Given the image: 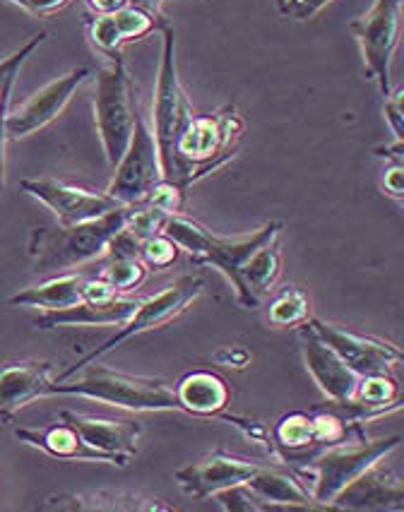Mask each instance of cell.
Returning a JSON list of instances; mask_svg holds the SVG:
<instances>
[{"instance_id": "7", "label": "cell", "mask_w": 404, "mask_h": 512, "mask_svg": "<svg viewBox=\"0 0 404 512\" xmlns=\"http://www.w3.org/2000/svg\"><path fill=\"white\" fill-rule=\"evenodd\" d=\"M402 438H380L366 440L361 436L356 443H337L330 448L318 450L316 455L308 457V469L316 472V484H313V505L316 508H330L332 498L342 491L349 481L364 474L368 467L383 462L390 452L400 448Z\"/></svg>"}, {"instance_id": "18", "label": "cell", "mask_w": 404, "mask_h": 512, "mask_svg": "<svg viewBox=\"0 0 404 512\" xmlns=\"http://www.w3.org/2000/svg\"><path fill=\"white\" fill-rule=\"evenodd\" d=\"M303 335V361H306L308 373L318 383V388L330 397V402L352 400L359 375L344 363L340 356L332 351L328 344L320 342L311 332L301 330Z\"/></svg>"}, {"instance_id": "36", "label": "cell", "mask_w": 404, "mask_h": 512, "mask_svg": "<svg viewBox=\"0 0 404 512\" xmlns=\"http://www.w3.org/2000/svg\"><path fill=\"white\" fill-rule=\"evenodd\" d=\"M15 77H10L0 89V193L5 190V166H8V130H5V116L10 111V94H13Z\"/></svg>"}, {"instance_id": "16", "label": "cell", "mask_w": 404, "mask_h": 512, "mask_svg": "<svg viewBox=\"0 0 404 512\" xmlns=\"http://www.w3.org/2000/svg\"><path fill=\"white\" fill-rule=\"evenodd\" d=\"M255 469H258V464L224 455V452H215V455L190 464V467L178 469L174 476L188 496H193L195 500H205L217 496L224 488L246 484L255 474Z\"/></svg>"}, {"instance_id": "2", "label": "cell", "mask_w": 404, "mask_h": 512, "mask_svg": "<svg viewBox=\"0 0 404 512\" xmlns=\"http://www.w3.org/2000/svg\"><path fill=\"white\" fill-rule=\"evenodd\" d=\"M138 205H123L114 212L80 224H68L56 229H37L29 243V255L34 258L37 272H63L99 258L106 250L109 238L128 224L130 214Z\"/></svg>"}, {"instance_id": "34", "label": "cell", "mask_w": 404, "mask_h": 512, "mask_svg": "<svg viewBox=\"0 0 404 512\" xmlns=\"http://www.w3.org/2000/svg\"><path fill=\"white\" fill-rule=\"evenodd\" d=\"M46 37H49L46 32L34 34V37L25 41V44H22L15 53H10L8 58H3V61H0V89H3V85L10 80V77H17V73H20V68H22V63H25L27 58L32 56L34 51H37V46L44 44Z\"/></svg>"}, {"instance_id": "27", "label": "cell", "mask_w": 404, "mask_h": 512, "mask_svg": "<svg viewBox=\"0 0 404 512\" xmlns=\"http://www.w3.org/2000/svg\"><path fill=\"white\" fill-rule=\"evenodd\" d=\"M308 318L311 301L299 287H287L270 306V323L275 327H301Z\"/></svg>"}, {"instance_id": "21", "label": "cell", "mask_w": 404, "mask_h": 512, "mask_svg": "<svg viewBox=\"0 0 404 512\" xmlns=\"http://www.w3.org/2000/svg\"><path fill=\"white\" fill-rule=\"evenodd\" d=\"M251 488L253 496L258 498L260 508L263 510H289V508H303L311 510L313 505L311 493L301 486L291 474L279 472V469L258 467L251 479L246 481Z\"/></svg>"}, {"instance_id": "42", "label": "cell", "mask_w": 404, "mask_h": 512, "mask_svg": "<svg viewBox=\"0 0 404 512\" xmlns=\"http://www.w3.org/2000/svg\"><path fill=\"white\" fill-rule=\"evenodd\" d=\"M162 3L164 0H126L128 8H138V10H142V13L152 15L154 20L166 22V17L162 15Z\"/></svg>"}, {"instance_id": "37", "label": "cell", "mask_w": 404, "mask_h": 512, "mask_svg": "<svg viewBox=\"0 0 404 512\" xmlns=\"http://www.w3.org/2000/svg\"><path fill=\"white\" fill-rule=\"evenodd\" d=\"M140 248L142 243L130 234L126 226H123L121 231H116V234L109 238L104 253L109 255V260H126V258H140Z\"/></svg>"}, {"instance_id": "25", "label": "cell", "mask_w": 404, "mask_h": 512, "mask_svg": "<svg viewBox=\"0 0 404 512\" xmlns=\"http://www.w3.org/2000/svg\"><path fill=\"white\" fill-rule=\"evenodd\" d=\"M44 510H171L169 505L157 503V498H142L123 491L82 493V496H49L41 505Z\"/></svg>"}, {"instance_id": "23", "label": "cell", "mask_w": 404, "mask_h": 512, "mask_svg": "<svg viewBox=\"0 0 404 512\" xmlns=\"http://www.w3.org/2000/svg\"><path fill=\"white\" fill-rule=\"evenodd\" d=\"M275 241L265 243L263 248L255 250L241 267L236 299H239L243 308H258L260 296H263L267 289H272L279 272H282V253H279V246Z\"/></svg>"}, {"instance_id": "4", "label": "cell", "mask_w": 404, "mask_h": 512, "mask_svg": "<svg viewBox=\"0 0 404 512\" xmlns=\"http://www.w3.org/2000/svg\"><path fill=\"white\" fill-rule=\"evenodd\" d=\"M282 222H270L265 224L263 229L253 231L251 236L241 238H222L210 234L205 226H200L193 219L181 217V214H174L169 217L162 226V234H166L171 241L176 243L178 248H183L195 263L212 265L217 270H222L231 284H234V291L239 289V272L243 263L255 253L258 248H263L265 243L275 241L282 231Z\"/></svg>"}, {"instance_id": "5", "label": "cell", "mask_w": 404, "mask_h": 512, "mask_svg": "<svg viewBox=\"0 0 404 512\" xmlns=\"http://www.w3.org/2000/svg\"><path fill=\"white\" fill-rule=\"evenodd\" d=\"M106 58H109V63L97 70L94 118H97V133L101 147H104L106 162L114 169L123 152L128 150L130 138H133L138 106H135L133 82H130L121 53Z\"/></svg>"}, {"instance_id": "29", "label": "cell", "mask_w": 404, "mask_h": 512, "mask_svg": "<svg viewBox=\"0 0 404 512\" xmlns=\"http://www.w3.org/2000/svg\"><path fill=\"white\" fill-rule=\"evenodd\" d=\"M311 421H313V438H316L318 450L344 443V440L349 438V431H352V428H359V426L347 424V421H344L332 407L325 409V412L313 414Z\"/></svg>"}, {"instance_id": "32", "label": "cell", "mask_w": 404, "mask_h": 512, "mask_svg": "<svg viewBox=\"0 0 404 512\" xmlns=\"http://www.w3.org/2000/svg\"><path fill=\"white\" fill-rule=\"evenodd\" d=\"M178 253H181V248H178L169 236L157 234L147 238V241H142L140 260L147 267H154V270H164V267L176 263Z\"/></svg>"}, {"instance_id": "13", "label": "cell", "mask_w": 404, "mask_h": 512, "mask_svg": "<svg viewBox=\"0 0 404 512\" xmlns=\"http://www.w3.org/2000/svg\"><path fill=\"white\" fill-rule=\"evenodd\" d=\"M89 75H92L89 68H73L68 75L58 77V80L41 87L39 92L32 94L17 111H8V116H5L8 138H29V135L39 133L46 125L56 121L65 106H68V101L73 99L77 87H80Z\"/></svg>"}, {"instance_id": "10", "label": "cell", "mask_w": 404, "mask_h": 512, "mask_svg": "<svg viewBox=\"0 0 404 512\" xmlns=\"http://www.w3.org/2000/svg\"><path fill=\"white\" fill-rule=\"evenodd\" d=\"M162 178L157 142H154L150 125L145 123V118L138 111L133 138L128 142V150L123 152V157L114 166V181H111L106 195H111L121 205H142Z\"/></svg>"}, {"instance_id": "35", "label": "cell", "mask_w": 404, "mask_h": 512, "mask_svg": "<svg viewBox=\"0 0 404 512\" xmlns=\"http://www.w3.org/2000/svg\"><path fill=\"white\" fill-rule=\"evenodd\" d=\"M217 503L222 505L224 510H241V512H251V510H263L260 508L258 498L253 496V491L248 488L246 484H239V486H231V488H224V491H219L217 496Z\"/></svg>"}, {"instance_id": "41", "label": "cell", "mask_w": 404, "mask_h": 512, "mask_svg": "<svg viewBox=\"0 0 404 512\" xmlns=\"http://www.w3.org/2000/svg\"><path fill=\"white\" fill-rule=\"evenodd\" d=\"M15 3L20 5V8L29 10V13L44 17V15H51V13H56V10L65 8L70 0H15Z\"/></svg>"}, {"instance_id": "17", "label": "cell", "mask_w": 404, "mask_h": 512, "mask_svg": "<svg viewBox=\"0 0 404 512\" xmlns=\"http://www.w3.org/2000/svg\"><path fill=\"white\" fill-rule=\"evenodd\" d=\"M51 371L49 361H15L0 368V424L13 419L27 404L49 397Z\"/></svg>"}, {"instance_id": "45", "label": "cell", "mask_w": 404, "mask_h": 512, "mask_svg": "<svg viewBox=\"0 0 404 512\" xmlns=\"http://www.w3.org/2000/svg\"><path fill=\"white\" fill-rule=\"evenodd\" d=\"M219 359H229L236 368H243L248 363V359H251V354H248V351L241 349V347H229L227 351H224V354H219Z\"/></svg>"}, {"instance_id": "14", "label": "cell", "mask_w": 404, "mask_h": 512, "mask_svg": "<svg viewBox=\"0 0 404 512\" xmlns=\"http://www.w3.org/2000/svg\"><path fill=\"white\" fill-rule=\"evenodd\" d=\"M61 419L80 433L92 450L109 457L111 464L128 467L130 460L138 455V443L142 436V426L138 421H111V419H94V416L63 412Z\"/></svg>"}, {"instance_id": "24", "label": "cell", "mask_w": 404, "mask_h": 512, "mask_svg": "<svg viewBox=\"0 0 404 512\" xmlns=\"http://www.w3.org/2000/svg\"><path fill=\"white\" fill-rule=\"evenodd\" d=\"M176 397L181 404V412L219 416L229 404V388L215 373L193 371L176 385Z\"/></svg>"}, {"instance_id": "9", "label": "cell", "mask_w": 404, "mask_h": 512, "mask_svg": "<svg viewBox=\"0 0 404 512\" xmlns=\"http://www.w3.org/2000/svg\"><path fill=\"white\" fill-rule=\"evenodd\" d=\"M352 34L359 41L368 77L376 82L380 94L392 92L390 65L402 34V0H376L364 17L352 22Z\"/></svg>"}, {"instance_id": "40", "label": "cell", "mask_w": 404, "mask_h": 512, "mask_svg": "<svg viewBox=\"0 0 404 512\" xmlns=\"http://www.w3.org/2000/svg\"><path fill=\"white\" fill-rule=\"evenodd\" d=\"M383 190L395 200L404 198V166L402 164H392L390 169L385 171Z\"/></svg>"}, {"instance_id": "31", "label": "cell", "mask_w": 404, "mask_h": 512, "mask_svg": "<svg viewBox=\"0 0 404 512\" xmlns=\"http://www.w3.org/2000/svg\"><path fill=\"white\" fill-rule=\"evenodd\" d=\"M114 22H116L118 32H121L123 44H126V41L147 37V34L154 32V29L166 25V22L154 20L152 15L142 13V10H138V8H128V5L126 8L118 10V13H114Z\"/></svg>"}, {"instance_id": "6", "label": "cell", "mask_w": 404, "mask_h": 512, "mask_svg": "<svg viewBox=\"0 0 404 512\" xmlns=\"http://www.w3.org/2000/svg\"><path fill=\"white\" fill-rule=\"evenodd\" d=\"M164 37V51L162 63H159L157 73V92H154V106H152V121H154V142H157L159 164H162V176L166 181L174 183L176 178V140L181 135L183 125L193 116L190 111L188 97L183 92L181 80H178L176 68V41L174 29L169 25L159 27Z\"/></svg>"}, {"instance_id": "43", "label": "cell", "mask_w": 404, "mask_h": 512, "mask_svg": "<svg viewBox=\"0 0 404 512\" xmlns=\"http://www.w3.org/2000/svg\"><path fill=\"white\" fill-rule=\"evenodd\" d=\"M87 3L97 15H114L121 8H126V0H87Z\"/></svg>"}, {"instance_id": "20", "label": "cell", "mask_w": 404, "mask_h": 512, "mask_svg": "<svg viewBox=\"0 0 404 512\" xmlns=\"http://www.w3.org/2000/svg\"><path fill=\"white\" fill-rule=\"evenodd\" d=\"M15 436L25 445L44 450L46 455L56 457V460H87L111 464L109 457H104L101 452L85 445L80 433L70 424H65V421L46 428H15Z\"/></svg>"}, {"instance_id": "3", "label": "cell", "mask_w": 404, "mask_h": 512, "mask_svg": "<svg viewBox=\"0 0 404 512\" xmlns=\"http://www.w3.org/2000/svg\"><path fill=\"white\" fill-rule=\"evenodd\" d=\"M82 375L73 383L53 380L49 395H80L89 400L114 404L128 412H181L176 390L150 378L114 373L97 361L80 368Z\"/></svg>"}, {"instance_id": "12", "label": "cell", "mask_w": 404, "mask_h": 512, "mask_svg": "<svg viewBox=\"0 0 404 512\" xmlns=\"http://www.w3.org/2000/svg\"><path fill=\"white\" fill-rule=\"evenodd\" d=\"M22 190L44 202L56 214L61 226L89 222V219H97L101 214L123 207L111 195L92 193V190L70 186V183L56 181V178H27V181H22Z\"/></svg>"}, {"instance_id": "38", "label": "cell", "mask_w": 404, "mask_h": 512, "mask_svg": "<svg viewBox=\"0 0 404 512\" xmlns=\"http://www.w3.org/2000/svg\"><path fill=\"white\" fill-rule=\"evenodd\" d=\"M328 3L330 0H279V10H282V15L291 17V20L306 22L316 17Z\"/></svg>"}, {"instance_id": "39", "label": "cell", "mask_w": 404, "mask_h": 512, "mask_svg": "<svg viewBox=\"0 0 404 512\" xmlns=\"http://www.w3.org/2000/svg\"><path fill=\"white\" fill-rule=\"evenodd\" d=\"M402 99H404V89H395L385 97V118H388L392 135L395 140H402L404 135V116H402Z\"/></svg>"}, {"instance_id": "1", "label": "cell", "mask_w": 404, "mask_h": 512, "mask_svg": "<svg viewBox=\"0 0 404 512\" xmlns=\"http://www.w3.org/2000/svg\"><path fill=\"white\" fill-rule=\"evenodd\" d=\"M243 118L234 106H224L207 116H190L176 140V178L181 188L212 174L234 157L243 135Z\"/></svg>"}, {"instance_id": "22", "label": "cell", "mask_w": 404, "mask_h": 512, "mask_svg": "<svg viewBox=\"0 0 404 512\" xmlns=\"http://www.w3.org/2000/svg\"><path fill=\"white\" fill-rule=\"evenodd\" d=\"M85 282L87 275H77V272L58 275L37 284V287L17 291L15 296H10L8 303L10 306L41 308V311H63V308L85 301Z\"/></svg>"}, {"instance_id": "11", "label": "cell", "mask_w": 404, "mask_h": 512, "mask_svg": "<svg viewBox=\"0 0 404 512\" xmlns=\"http://www.w3.org/2000/svg\"><path fill=\"white\" fill-rule=\"evenodd\" d=\"M301 330L311 332L320 342L328 344L359 378L373 373H390L392 368L402 363V351L395 344L383 342V339L352 335V332H344L340 327L323 323L318 318H308L301 325Z\"/></svg>"}, {"instance_id": "19", "label": "cell", "mask_w": 404, "mask_h": 512, "mask_svg": "<svg viewBox=\"0 0 404 512\" xmlns=\"http://www.w3.org/2000/svg\"><path fill=\"white\" fill-rule=\"evenodd\" d=\"M138 308V299L80 301L63 311H46L37 318L39 330H56L63 325H123Z\"/></svg>"}, {"instance_id": "46", "label": "cell", "mask_w": 404, "mask_h": 512, "mask_svg": "<svg viewBox=\"0 0 404 512\" xmlns=\"http://www.w3.org/2000/svg\"><path fill=\"white\" fill-rule=\"evenodd\" d=\"M10 3H15V0H10Z\"/></svg>"}, {"instance_id": "15", "label": "cell", "mask_w": 404, "mask_h": 512, "mask_svg": "<svg viewBox=\"0 0 404 512\" xmlns=\"http://www.w3.org/2000/svg\"><path fill=\"white\" fill-rule=\"evenodd\" d=\"M330 508L337 510H404V484L392 469L378 464L368 467L332 498Z\"/></svg>"}, {"instance_id": "8", "label": "cell", "mask_w": 404, "mask_h": 512, "mask_svg": "<svg viewBox=\"0 0 404 512\" xmlns=\"http://www.w3.org/2000/svg\"><path fill=\"white\" fill-rule=\"evenodd\" d=\"M202 289H205L202 277L188 275V277L176 279L171 287H166L164 291H159V294L150 296V299L138 301V308H135V313L121 325V330H118L114 337L106 339L101 347L89 351L87 356H82V359L77 361L73 368H68V371H65L61 378L56 380V383H61V380H70L77 371H80V368H85L87 363L101 359V356L109 354V351H114L116 347H121L123 342H128V339H133L135 335L150 332V330H154V327L166 325L169 320H174L176 315H181L190 306V303L198 299V296L202 294Z\"/></svg>"}, {"instance_id": "26", "label": "cell", "mask_w": 404, "mask_h": 512, "mask_svg": "<svg viewBox=\"0 0 404 512\" xmlns=\"http://www.w3.org/2000/svg\"><path fill=\"white\" fill-rule=\"evenodd\" d=\"M272 438H275V445L287 460L303 457V462H306L308 457L318 452L316 438H313V421L311 416L303 412L284 416L272 431Z\"/></svg>"}, {"instance_id": "44", "label": "cell", "mask_w": 404, "mask_h": 512, "mask_svg": "<svg viewBox=\"0 0 404 512\" xmlns=\"http://www.w3.org/2000/svg\"><path fill=\"white\" fill-rule=\"evenodd\" d=\"M378 157H385V159H392L395 164H402V154H404V147H402V140H395L392 145H385V147H378L376 150Z\"/></svg>"}, {"instance_id": "30", "label": "cell", "mask_w": 404, "mask_h": 512, "mask_svg": "<svg viewBox=\"0 0 404 512\" xmlns=\"http://www.w3.org/2000/svg\"><path fill=\"white\" fill-rule=\"evenodd\" d=\"M87 34H89V41H92V44L97 46V51L104 53V56L121 53L123 39L114 22V15L87 17Z\"/></svg>"}, {"instance_id": "33", "label": "cell", "mask_w": 404, "mask_h": 512, "mask_svg": "<svg viewBox=\"0 0 404 512\" xmlns=\"http://www.w3.org/2000/svg\"><path fill=\"white\" fill-rule=\"evenodd\" d=\"M183 202H186V188H181L178 183H171L162 178L157 186L152 188L150 198H147L142 205H150L154 210L164 212L166 217H174V214L181 212Z\"/></svg>"}, {"instance_id": "28", "label": "cell", "mask_w": 404, "mask_h": 512, "mask_svg": "<svg viewBox=\"0 0 404 512\" xmlns=\"http://www.w3.org/2000/svg\"><path fill=\"white\" fill-rule=\"evenodd\" d=\"M147 277V265L140 258H126V260H109L104 267V279L111 289L116 291H133L138 289Z\"/></svg>"}]
</instances>
